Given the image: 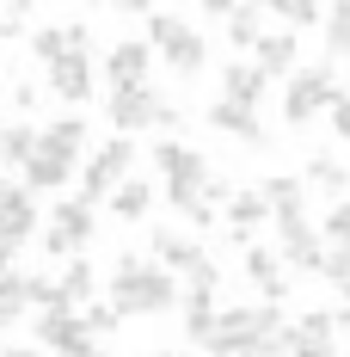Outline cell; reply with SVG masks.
<instances>
[{"instance_id":"6da1fadb","label":"cell","mask_w":350,"mask_h":357,"mask_svg":"<svg viewBox=\"0 0 350 357\" xmlns=\"http://www.w3.org/2000/svg\"><path fill=\"white\" fill-rule=\"evenodd\" d=\"M289 351V326H283V302H258V308H228L215 314L203 357H283Z\"/></svg>"},{"instance_id":"7a4b0ae2","label":"cell","mask_w":350,"mask_h":357,"mask_svg":"<svg viewBox=\"0 0 350 357\" xmlns=\"http://www.w3.org/2000/svg\"><path fill=\"white\" fill-rule=\"evenodd\" d=\"M178 302V278L160 271L148 252H123L111 265V308L117 314H166Z\"/></svg>"},{"instance_id":"3957f363","label":"cell","mask_w":350,"mask_h":357,"mask_svg":"<svg viewBox=\"0 0 350 357\" xmlns=\"http://www.w3.org/2000/svg\"><path fill=\"white\" fill-rule=\"evenodd\" d=\"M154 167H160V178H166V204L173 210H184L191 222H203L209 228L215 210L203 204V185H209V167H203V148H191V142H154Z\"/></svg>"},{"instance_id":"277c9868","label":"cell","mask_w":350,"mask_h":357,"mask_svg":"<svg viewBox=\"0 0 350 357\" xmlns=\"http://www.w3.org/2000/svg\"><path fill=\"white\" fill-rule=\"evenodd\" d=\"M141 43H148V50H154L178 80H197L203 62H209V43L191 31L178 13H166V6H154V13H148V37H141Z\"/></svg>"},{"instance_id":"5b68a950","label":"cell","mask_w":350,"mask_h":357,"mask_svg":"<svg viewBox=\"0 0 350 357\" xmlns=\"http://www.w3.org/2000/svg\"><path fill=\"white\" fill-rule=\"evenodd\" d=\"M105 123L117 130V136H136V130H178L184 111H178L166 93H154V86H129V93H105Z\"/></svg>"},{"instance_id":"8992f818","label":"cell","mask_w":350,"mask_h":357,"mask_svg":"<svg viewBox=\"0 0 350 357\" xmlns=\"http://www.w3.org/2000/svg\"><path fill=\"white\" fill-rule=\"evenodd\" d=\"M338 93H344V86H338V74L326 68V62H319V68H295L289 86H283V123H289V130H308L319 111H332Z\"/></svg>"},{"instance_id":"52a82bcc","label":"cell","mask_w":350,"mask_h":357,"mask_svg":"<svg viewBox=\"0 0 350 357\" xmlns=\"http://www.w3.org/2000/svg\"><path fill=\"white\" fill-rule=\"evenodd\" d=\"M129 167H136V142L129 136H111L93 160H86V178H80V204H105L111 191L129 178Z\"/></svg>"},{"instance_id":"ba28073f","label":"cell","mask_w":350,"mask_h":357,"mask_svg":"<svg viewBox=\"0 0 350 357\" xmlns=\"http://www.w3.org/2000/svg\"><path fill=\"white\" fill-rule=\"evenodd\" d=\"M86 241H93V204L62 197V204L49 210V222H43V252H49V259H68V252H80Z\"/></svg>"},{"instance_id":"9c48e42d","label":"cell","mask_w":350,"mask_h":357,"mask_svg":"<svg viewBox=\"0 0 350 357\" xmlns=\"http://www.w3.org/2000/svg\"><path fill=\"white\" fill-rule=\"evenodd\" d=\"M93 43L86 50H68V56H56L49 68H43V93H56V99H68V105H80V99H93Z\"/></svg>"},{"instance_id":"30bf717a","label":"cell","mask_w":350,"mask_h":357,"mask_svg":"<svg viewBox=\"0 0 350 357\" xmlns=\"http://www.w3.org/2000/svg\"><path fill=\"white\" fill-rule=\"evenodd\" d=\"M148 74H154V50H148L141 37H123V43H111V50H105V80H111V93L148 86Z\"/></svg>"},{"instance_id":"8fae6325","label":"cell","mask_w":350,"mask_h":357,"mask_svg":"<svg viewBox=\"0 0 350 357\" xmlns=\"http://www.w3.org/2000/svg\"><path fill=\"white\" fill-rule=\"evenodd\" d=\"M37 345L56 351V357H105L93 345V333H86L80 314H43V321H37Z\"/></svg>"},{"instance_id":"7c38bea8","label":"cell","mask_w":350,"mask_h":357,"mask_svg":"<svg viewBox=\"0 0 350 357\" xmlns=\"http://www.w3.org/2000/svg\"><path fill=\"white\" fill-rule=\"evenodd\" d=\"M37 234V197L25 185H6L0 178V247H19Z\"/></svg>"},{"instance_id":"4fadbf2b","label":"cell","mask_w":350,"mask_h":357,"mask_svg":"<svg viewBox=\"0 0 350 357\" xmlns=\"http://www.w3.org/2000/svg\"><path fill=\"white\" fill-rule=\"evenodd\" d=\"M252 68L264 74V80L295 74V68H301V37H295V31H264L258 43H252Z\"/></svg>"},{"instance_id":"5bb4252c","label":"cell","mask_w":350,"mask_h":357,"mask_svg":"<svg viewBox=\"0 0 350 357\" xmlns=\"http://www.w3.org/2000/svg\"><path fill=\"white\" fill-rule=\"evenodd\" d=\"M277 259L283 265H301V271H319V259H326V241H319L314 228H308V215H295V222H277Z\"/></svg>"},{"instance_id":"9a60e30c","label":"cell","mask_w":350,"mask_h":357,"mask_svg":"<svg viewBox=\"0 0 350 357\" xmlns=\"http://www.w3.org/2000/svg\"><path fill=\"white\" fill-rule=\"evenodd\" d=\"M332 314H301L289 326V351L283 357H338V339H332Z\"/></svg>"},{"instance_id":"2e32d148","label":"cell","mask_w":350,"mask_h":357,"mask_svg":"<svg viewBox=\"0 0 350 357\" xmlns=\"http://www.w3.org/2000/svg\"><path fill=\"white\" fill-rule=\"evenodd\" d=\"M203 123H209V130H221V136H234V142H246V148H264V123H258V111H246V105L215 99V105L203 111Z\"/></svg>"},{"instance_id":"e0dca14e","label":"cell","mask_w":350,"mask_h":357,"mask_svg":"<svg viewBox=\"0 0 350 357\" xmlns=\"http://www.w3.org/2000/svg\"><path fill=\"white\" fill-rule=\"evenodd\" d=\"M148 259H154L160 271H173V278H178V271L191 278V271L203 265V247H197L191 234H173V228H154V252H148Z\"/></svg>"},{"instance_id":"ac0fdd59","label":"cell","mask_w":350,"mask_h":357,"mask_svg":"<svg viewBox=\"0 0 350 357\" xmlns=\"http://www.w3.org/2000/svg\"><path fill=\"white\" fill-rule=\"evenodd\" d=\"M264 93H271V80H264V74L252 68L246 56L221 68V99H228V105H246V111H258V99H264Z\"/></svg>"},{"instance_id":"d6986e66","label":"cell","mask_w":350,"mask_h":357,"mask_svg":"<svg viewBox=\"0 0 350 357\" xmlns=\"http://www.w3.org/2000/svg\"><path fill=\"white\" fill-rule=\"evenodd\" d=\"M93 43V31L86 25H43V31H31V56L49 68L56 56H68V50H86Z\"/></svg>"},{"instance_id":"ffe728a7","label":"cell","mask_w":350,"mask_h":357,"mask_svg":"<svg viewBox=\"0 0 350 357\" xmlns=\"http://www.w3.org/2000/svg\"><path fill=\"white\" fill-rule=\"evenodd\" d=\"M68 178H74V160L49 154V148H31V160H25V191H62Z\"/></svg>"},{"instance_id":"44dd1931","label":"cell","mask_w":350,"mask_h":357,"mask_svg":"<svg viewBox=\"0 0 350 357\" xmlns=\"http://www.w3.org/2000/svg\"><path fill=\"white\" fill-rule=\"evenodd\" d=\"M258 197H264V210L277 215V222H295V215H301V197H308V185L289 178V173H277V178L258 185Z\"/></svg>"},{"instance_id":"7402d4cb","label":"cell","mask_w":350,"mask_h":357,"mask_svg":"<svg viewBox=\"0 0 350 357\" xmlns=\"http://www.w3.org/2000/svg\"><path fill=\"white\" fill-rule=\"evenodd\" d=\"M93 284H99V271H93L86 259H74L68 271L56 278V314H74V308H80V302L93 296Z\"/></svg>"},{"instance_id":"603a6c76","label":"cell","mask_w":350,"mask_h":357,"mask_svg":"<svg viewBox=\"0 0 350 357\" xmlns=\"http://www.w3.org/2000/svg\"><path fill=\"white\" fill-rule=\"evenodd\" d=\"M105 204H111V215H117V222H141V215L154 210V185H148V178H123Z\"/></svg>"},{"instance_id":"cb8c5ba5","label":"cell","mask_w":350,"mask_h":357,"mask_svg":"<svg viewBox=\"0 0 350 357\" xmlns=\"http://www.w3.org/2000/svg\"><path fill=\"white\" fill-rule=\"evenodd\" d=\"M37 148H49V154H62V160H80V148H86V123H80V117H62V123L37 130Z\"/></svg>"},{"instance_id":"d4e9b609","label":"cell","mask_w":350,"mask_h":357,"mask_svg":"<svg viewBox=\"0 0 350 357\" xmlns=\"http://www.w3.org/2000/svg\"><path fill=\"white\" fill-rule=\"evenodd\" d=\"M37 148V130L31 123H0V167H25Z\"/></svg>"},{"instance_id":"484cf974","label":"cell","mask_w":350,"mask_h":357,"mask_svg":"<svg viewBox=\"0 0 350 357\" xmlns=\"http://www.w3.org/2000/svg\"><path fill=\"white\" fill-rule=\"evenodd\" d=\"M326 56H332V62H344V56H350V0L326 13Z\"/></svg>"},{"instance_id":"4316f807","label":"cell","mask_w":350,"mask_h":357,"mask_svg":"<svg viewBox=\"0 0 350 357\" xmlns=\"http://www.w3.org/2000/svg\"><path fill=\"white\" fill-rule=\"evenodd\" d=\"M258 6H234V13H228V43H234V50H252V43H258Z\"/></svg>"},{"instance_id":"83f0119b","label":"cell","mask_w":350,"mask_h":357,"mask_svg":"<svg viewBox=\"0 0 350 357\" xmlns=\"http://www.w3.org/2000/svg\"><path fill=\"white\" fill-rule=\"evenodd\" d=\"M308 185H319V191H350V173L332 154H314V160H308Z\"/></svg>"},{"instance_id":"f1b7e54d","label":"cell","mask_w":350,"mask_h":357,"mask_svg":"<svg viewBox=\"0 0 350 357\" xmlns=\"http://www.w3.org/2000/svg\"><path fill=\"white\" fill-rule=\"evenodd\" d=\"M277 19L283 25H301V31L308 25H326V13H319L314 0H277Z\"/></svg>"},{"instance_id":"f546056e","label":"cell","mask_w":350,"mask_h":357,"mask_svg":"<svg viewBox=\"0 0 350 357\" xmlns=\"http://www.w3.org/2000/svg\"><path fill=\"white\" fill-rule=\"evenodd\" d=\"M326 247H350V204H332L326 210V234H319Z\"/></svg>"},{"instance_id":"4dcf8cb0","label":"cell","mask_w":350,"mask_h":357,"mask_svg":"<svg viewBox=\"0 0 350 357\" xmlns=\"http://www.w3.org/2000/svg\"><path fill=\"white\" fill-rule=\"evenodd\" d=\"M19 308H25V278H19V271H13V278H6V284H0V326L13 321V314H19Z\"/></svg>"},{"instance_id":"1f68e13d","label":"cell","mask_w":350,"mask_h":357,"mask_svg":"<svg viewBox=\"0 0 350 357\" xmlns=\"http://www.w3.org/2000/svg\"><path fill=\"white\" fill-rule=\"evenodd\" d=\"M319 278H326V284H344V278H350V247H326V259H319Z\"/></svg>"},{"instance_id":"d6a6232c","label":"cell","mask_w":350,"mask_h":357,"mask_svg":"<svg viewBox=\"0 0 350 357\" xmlns=\"http://www.w3.org/2000/svg\"><path fill=\"white\" fill-rule=\"evenodd\" d=\"M80 321H86V333H93V339H99V333H117V321H123V314H117L111 302H99V308H86Z\"/></svg>"},{"instance_id":"836d02e7","label":"cell","mask_w":350,"mask_h":357,"mask_svg":"<svg viewBox=\"0 0 350 357\" xmlns=\"http://www.w3.org/2000/svg\"><path fill=\"white\" fill-rule=\"evenodd\" d=\"M332 130H338V142H350V93L332 99Z\"/></svg>"},{"instance_id":"e575fe53","label":"cell","mask_w":350,"mask_h":357,"mask_svg":"<svg viewBox=\"0 0 350 357\" xmlns=\"http://www.w3.org/2000/svg\"><path fill=\"white\" fill-rule=\"evenodd\" d=\"M25 19H31L25 6H13V13H0V37H19V31H25Z\"/></svg>"},{"instance_id":"d590c367","label":"cell","mask_w":350,"mask_h":357,"mask_svg":"<svg viewBox=\"0 0 350 357\" xmlns=\"http://www.w3.org/2000/svg\"><path fill=\"white\" fill-rule=\"evenodd\" d=\"M37 99H43V86H31V80H19V86H13V105H19V111H31Z\"/></svg>"},{"instance_id":"8d00e7d4","label":"cell","mask_w":350,"mask_h":357,"mask_svg":"<svg viewBox=\"0 0 350 357\" xmlns=\"http://www.w3.org/2000/svg\"><path fill=\"white\" fill-rule=\"evenodd\" d=\"M332 321H338V326H350V278L338 284V314H332Z\"/></svg>"},{"instance_id":"74e56055","label":"cell","mask_w":350,"mask_h":357,"mask_svg":"<svg viewBox=\"0 0 350 357\" xmlns=\"http://www.w3.org/2000/svg\"><path fill=\"white\" fill-rule=\"evenodd\" d=\"M13 278V247H0V284Z\"/></svg>"},{"instance_id":"f35d334b","label":"cell","mask_w":350,"mask_h":357,"mask_svg":"<svg viewBox=\"0 0 350 357\" xmlns=\"http://www.w3.org/2000/svg\"><path fill=\"white\" fill-rule=\"evenodd\" d=\"M0 357H37V351H31V345H13V351H0Z\"/></svg>"},{"instance_id":"ab89813d","label":"cell","mask_w":350,"mask_h":357,"mask_svg":"<svg viewBox=\"0 0 350 357\" xmlns=\"http://www.w3.org/2000/svg\"><path fill=\"white\" fill-rule=\"evenodd\" d=\"M148 357H184V351H148Z\"/></svg>"}]
</instances>
